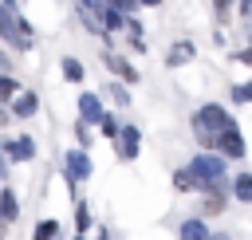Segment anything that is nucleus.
Listing matches in <instances>:
<instances>
[{
	"label": "nucleus",
	"instance_id": "nucleus-19",
	"mask_svg": "<svg viewBox=\"0 0 252 240\" xmlns=\"http://www.w3.org/2000/svg\"><path fill=\"white\" fill-rule=\"evenodd\" d=\"M98 24H102V31H106V35H118V31H126V16H122L118 8H110V4L102 8Z\"/></svg>",
	"mask_w": 252,
	"mask_h": 240
},
{
	"label": "nucleus",
	"instance_id": "nucleus-27",
	"mask_svg": "<svg viewBox=\"0 0 252 240\" xmlns=\"http://www.w3.org/2000/svg\"><path fill=\"white\" fill-rule=\"evenodd\" d=\"M75 8H83V12H91V16H102L106 0H75Z\"/></svg>",
	"mask_w": 252,
	"mask_h": 240
},
{
	"label": "nucleus",
	"instance_id": "nucleus-25",
	"mask_svg": "<svg viewBox=\"0 0 252 240\" xmlns=\"http://www.w3.org/2000/svg\"><path fill=\"white\" fill-rule=\"evenodd\" d=\"M71 134H75V146H79V150H91V142H94V126L75 122V126H71Z\"/></svg>",
	"mask_w": 252,
	"mask_h": 240
},
{
	"label": "nucleus",
	"instance_id": "nucleus-18",
	"mask_svg": "<svg viewBox=\"0 0 252 240\" xmlns=\"http://www.w3.org/2000/svg\"><path fill=\"white\" fill-rule=\"evenodd\" d=\"M59 236H63V224L55 216H39L32 228V240H59Z\"/></svg>",
	"mask_w": 252,
	"mask_h": 240
},
{
	"label": "nucleus",
	"instance_id": "nucleus-4",
	"mask_svg": "<svg viewBox=\"0 0 252 240\" xmlns=\"http://www.w3.org/2000/svg\"><path fill=\"white\" fill-rule=\"evenodd\" d=\"M0 153L8 157V165H32L35 153H39V146H35L32 134H4L0 138Z\"/></svg>",
	"mask_w": 252,
	"mask_h": 240
},
{
	"label": "nucleus",
	"instance_id": "nucleus-17",
	"mask_svg": "<svg viewBox=\"0 0 252 240\" xmlns=\"http://www.w3.org/2000/svg\"><path fill=\"white\" fill-rule=\"evenodd\" d=\"M228 181H232V189H228V193H232L240 205H252V169H240V173H236V177H228Z\"/></svg>",
	"mask_w": 252,
	"mask_h": 240
},
{
	"label": "nucleus",
	"instance_id": "nucleus-32",
	"mask_svg": "<svg viewBox=\"0 0 252 240\" xmlns=\"http://www.w3.org/2000/svg\"><path fill=\"white\" fill-rule=\"evenodd\" d=\"M8 173H12V165H8V157L0 153V181H8Z\"/></svg>",
	"mask_w": 252,
	"mask_h": 240
},
{
	"label": "nucleus",
	"instance_id": "nucleus-20",
	"mask_svg": "<svg viewBox=\"0 0 252 240\" xmlns=\"http://www.w3.org/2000/svg\"><path fill=\"white\" fill-rule=\"evenodd\" d=\"M224 205H228L224 193H201V212H197V216H220Z\"/></svg>",
	"mask_w": 252,
	"mask_h": 240
},
{
	"label": "nucleus",
	"instance_id": "nucleus-16",
	"mask_svg": "<svg viewBox=\"0 0 252 240\" xmlns=\"http://www.w3.org/2000/svg\"><path fill=\"white\" fill-rule=\"evenodd\" d=\"M102 94H106L118 110H126V106L134 102V98H130V87H126V83H118V79H106V83H102Z\"/></svg>",
	"mask_w": 252,
	"mask_h": 240
},
{
	"label": "nucleus",
	"instance_id": "nucleus-33",
	"mask_svg": "<svg viewBox=\"0 0 252 240\" xmlns=\"http://www.w3.org/2000/svg\"><path fill=\"white\" fill-rule=\"evenodd\" d=\"M138 8H161V0H138Z\"/></svg>",
	"mask_w": 252,
	"mask_h": 240
},
{
	"label": "nucleus",
	"instance_id": "nucleus-6",
	"mask_svg": "<svg viewBox=\"0 0 252 240\" xmlns=\"http://www.w3.org/2000/svg\"><path fill=\"white\" fill-rule=\"evenodd\" d=\"M114 150H118V161H126V165L142 157V130H138V122H122V130L114 138Z\"/></svg>",
	"mask_w": 252,
	"mask_h": 240
},
{
	"label": "nucleus",
	"instance_id": "nucleus-7",
	"mask_svg": "<svg viewBox=\"0 0 252 240\" xmlns=\"http://www.w3.org/2000/svg\"><path fill=\"white\" fill-rule=\"evenodd\" d=\"M102 67L110 71V79H118V83H126V87H138V83H142V71H138L126 55H118V51H102Z\"/></svg>",
	"mask_w": 252,
	"mask_h": 240
},
{
	"label": "nucleus",
	"instance_id": "nucleus-3",
	"mask_svg": "<svg viewBox=\"0 0 252 240\" xmlns=\"http://www.w3.org/2000/svg\"><path fill=\"white\" fill-rule=\"evenodd\" d=\"M185 169L197 177V185H205V181H217V177H228V161H224L220 153H213V150H201V153H193ZM197 193H201V189H197Z\"/></svg>",
	"mask_w": 252,
	"mask_h": 240
},
{
	"label": "nucleus",
	"instance_id": "nucleus-35",
	"mask_svg": "<svg viewBox=\"0 0 252 240\" xmlns=\"http://www.w3.org/2000/svg\"><path fill=\"white\" fill-rule=\"evenodd\" d=\"M4 8H12V12H20V0H0Z\"/></svg>",
	"mask_w": 252,
	"mask_h": 240
},
{
	"label": "nucleus",
	"instance_id": "nucleus-11",
	"mask_svg": "<svg viewBox=\"0 0 252 240\" xmlns=\"http://www.w3.org/2000/svg\"><path fill=\"white\" fill-rule=\"evenodd\" d=\"M197 59V43L193 39H173L169 47H165V67H185V63H193Z\"/></svg>",
	"mask_w": 252,
	"mask_h": 240
},
{
	"label": "nucleus",
	"instance_id": "nucleus-30",
	"mask_svg": "<svg viewBox=\"0 0 252 240\" xmlns=\"http://www.w3.org/2000/svg\"><path fill=\"white\" fill-rule=\"evenodd\" d=\"M142 28H146V24H142L138 16H126V35H142Z\"/></svg>",
	"mask_w": 252,
	"mask_h": 240
},
{
	"label": "nucleus",
	"instance_id": "nucleus-15",
	"mask_svg": "<svg viewBox=\"0 0 252 240\" xmlns=\"http://www.w3.org/2000/svg\"><path fill=\"white\" fill-rule=\"evenodd\" d=\"M59 75H63V83H71V87H79L83 79H87V67L75 59V55H59Z\"/></svg>",
	"mask_w": 252,
	"mask_h": 240
},
{
	"label": "nucleus",
	"instance_id": "nucleus-9",
	"mask_svg": "<svg viewBox=\"0 0 252 240\" xmlns=\"http://www.w3.org/2000/svg\"><path fill=\"white\" fill-rule=\"evenodd\" d=\"M75 122H87V126H98V118L106 114V102H102V94L98 90H79V98H75Z\"/></svg>",
	"mask_w": 252,
	"mask_h": 240
},
{
	"label": "nucleus",
	"instance_id": "nucleus-28",
	"mask_svg": "<svg viewBox=\"0 0 252 240\" xmlns=\"http://www.w3.org/2000/svg\"><path fill=\"white\" fill-rule=\"evenodd\" d=\"M16 71V59L8 55V47H0V75H12Z\"/></svg>",
	"mask_w": 252,
	"mask_h": 240
},
{
	"label": "nucleus",
	"instance_id": "nucleus-31",
	"mask_svg": "<svg viewBox=\"0 0 252 240\" xmlns=\"http://www.w3.org/2000/svg\"><path fill=\"white\" fill-rule=\"evenodd\" d=\"M8 126H12V110H8V106H0V130H8Z\"/></svg>",
	"mask_w": 252,
	"mask_h": 240
},
{
	"label": "nucleus",
	"instance_id": "nucleus-26",
	"mask_svg": "<svg viewBox=\"0 0 252 240\" xmlns=\"http://www.w3.org/2000/svg\"><path fill=\"white\" fill-rule=\"evenodd\" d=\"M209 8H213V16L220 20V28L228 24V16H232V8H236V0H209Z\"/></svg>",
	"mask_w": 252,
	"mask_h": 240
},
{
	"label": "nucleus",
	"instance_id": "nucleus-5",
	"mask_svg": "<svg viewBox=\"0 0 252 240\" xmlns=\"http://www.w3.org/2000/svg\"><path fill=\"white\" fill-rule=\"evenodd\" d=\"M0 43H8L12 51H32V47H35V43L20 31V12L4 8V4H0Z\"/></svg>",
	"mask_w": 252,
	"mask_h": 240
},
{
	"label": "nucleus",
	"instance_id": "nucleus-13",
	"mask_svg": "<svg viewBox=\"0 0 252 240\" xmlns=\"http://www.w3.org/2000/svg\"><path fill=\"white\" fill-rule=\"evenodd\" d=\"M209 236H213V228L205 216H185L177 224V240H209Z\"/></svg>",
	"mask_w": 252,
	"mask_h": 240
},
{
	"label": "nucleus",
	"instance_id": "nucleus-10",
	"mask_svg": "<svg viewBox=\"0 0 252 240\" xmlns=\"http://www.w3.org/2000/svg\"><path fill=\"white\" fill-rule=\"evenodd\" d=\"M8 110H12V122H32V118L39 114V90L24 87V90L8 102Z\"/></svg>",
	"mask_w": 252,
	"mask_h": 240
},
{
	"label": "nucleus",
	"instance_id": "nucleus-8",
	"mask_svg": "<svg viewBox=\"0 0 252 240\" xmlns=\"http://www.w3.org/2000/svg\"><path fill=\"white\" fill-rule=\"evenodd\" d=\"M213 153H220L224 161H240V157L248 153V142H244L240 126H232V130H220V134H217V142H213Z\"/></svg>",
	"mask_w": 252,
	"mask_h": 240
},
{
	"label": "nucleus",
	"instance_id": "nucleus-29",
	"mask_svg": "<svg viewBox=\"0 0 252 240\" xmlns=\"http://www.w3.org/2000/svg\"><path fill=\"white\" fill-rule=\"evenodd\" d=\"M232 63H240V67H252V47H240V51H232Z\"/></svg>",
	"mask_w": 252,
	"mask_h": 240
},
{
	"label": "nucleus",
	"instance_id": "nucleus-23",
	"mask_svg": "<svg viewBox=\"0 0 252 240\" xmlns=\"http://www.w3.org/2000/svg\"><path fill=\"white\" fill-rule=\"evenodd\" d=\"M20 90H24V83L16 79V71H12V75H0V106H8Z\"/></svg>",
	"mask_w": 252,
	"mask_h": 240
},
{
	"label": "nucleus",
	"instance_id": "nucleus-12",
	"mask_svg": "<svg viewBox=\"0 0 252 240\" xmlns=\"http://www.w3.org/2000/svg\"><path fill=\"white\" fill-rule=\"evenodd\" d=\"M0 220H8V224L20 220V193L8 181H0Z\"/></svg>",
	"mask_w": 252,
	"mask_h": 240
},
{
	"label": "nucleus",
	"instance_id": "nucleus-14",
	"mask_svg": "<svg viewBox=\"0 0 252 240\" xmlns=\"http://www.w3.org/2000/svg\"><path fill=\"white\" fill-rule=\"evenodd\" d=\"M71 220H75V236H87V232L94 228V212H91V205H87L83 197L71 201Z\"/></svg>",
	"mask_w": 252,
	"mask_h": 240
},
{
	"label": "nucleus",
	"instance_id": "nucleus-24",
	"mask_svg": "<svg viewBox=\"0 0 252 240\" xmlns=\"http://www.w3.org/2000/svg\"><path fill=\"white\" fill-rule=\"evenodd\" d=\"M228 98H232L236 106H248V102H252V79H244V83H232V87H228Z\"/></svg>",
	"mask_w": 252,
	"mask_h": 240
},
{
	"label": "nucleus",
	"instance_id": "nucleus-34",
	"mask_svg": "<svg viewBox=\"0 0 252 240\" xmlns=\"http://www.w3.org/2000/svg\"><path fill=\"white\" fill-rule=\"evenodd\" d=\"M8 232H12V224H8V220H0V240H8Z\"/></svg>",
	"mask_w": 252,
	"mask_h": 240
},
{
	"label": "nucleus",
	"instance_id": "nucleus-21",
	"mask_svg": "<svg viewBox=\"0 0 252 240\" xmlns=\"http://www.w3.org/2000/svg\"><path fill=\"white\" fill-rule=\"evenodd\" d=\"M169 181H173V193H197V189H201V185H197V177H193L185 165H177Z\"/></svg>",
	"mask_w": 252,
	"mask_h": 240
},
{
	"label": "nucleus",
	"instance_id": "nucleus-1",
	"mask_svg": "<svg viewBox=\"0 0 252 240\" xmlns=\"http://www.w3.org/2000/svg\"><path fill=\"white\" fill-rule=\"evenodd\" d=\"M232 126H236V118H232V110L220 106V102H201V106L193 110V118H189L193 142H197L201 150H213L217 134H220V130H232Z\"/></svg>",
	"mask_w": 252,
	"mask_h": 240
},
{
	"label": "nucleus",
	"instance_id": "nucleus-22",
	"mask_svg": "<svg viewBox=\"0 0 252 240\" xmlns=\"http://www.w3.org/2000/svg\"><path fill=\"white\" fill-rule=\"evenodd\" d=\"M94 130H98L106 142H114V138H118V130H122V118H118L114 110H106V114L98 118V126H94Z\"/></svg>",
	"mask_w": 252,
	"mask_h": 240
},
{
	"label": "nucleus",
	"instance_id": "nucleus-2",
	"mask_svg": "<svg viewBox=\"0 0 252 240\" xmlns=\"http://www.w3.org/2000/svg\"><path fill=\"white\" fill-rule=\"evenodd\" d=\"M91 177H94L91 150H79V146H71V150L63 153V185H67L71 201L79 197V185H83V181H91Z\"/></svg>",
	"mask_w": 252,
	"mask_h": 240
},
{
	"label": "nucleus",
	"instance_id": "nucleus-36",
	"mask_svg": "<svg viewBox=\"0 0 252 240\" xmlns=\"http://www.w3.org/2000/svg\"><path fill=\"white\" fill-rule=\"evenodd\" d=\"M244 31H248V47H252V20H248V28H244Z\"/></svg>",
	"mask_w": 252,
	"mask_h": 240
},
{
	"label": "nucleus",
	"instance_id": "nucleus-37",
	"mask_svg": "<svg viewBox=\"0 0 252 240\" xmlns=\"http://www.w3.org/2000/svg\"><path fill=\"white\" fill-rule=\"evenodd\" d=\"M75 240H87V236H75Z\"/></svg>",
	"mask_w": 252,
	"mask_h": 240
}]
</instances>
